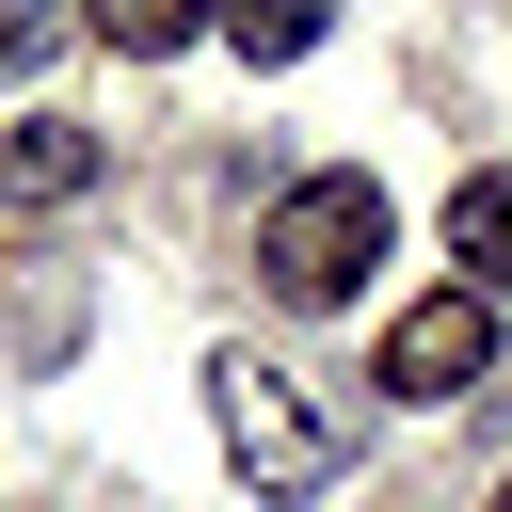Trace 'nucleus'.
Listing matches in <instances>:
<instances>
[{"mask_svg":"<svg viewBox=\"0 0 512 512\" xmlns=\"http://www.w3.org/2000/svg\"><path fill=\"white\" fill-rule=\"evenodd\" d=\"M448 256H464V288H480V304L512 288V160H480V176L448 192Z\"/></svg>","mask_w":512,"mask_h":512,"instance_id":"nucleus-5","label":"nucleus"},{"mask_svg":"<svg viewBox=\"0 0 512 512\" xmlns=\"http://www.w3.org/2000/svg\"><path fill=\"white\" fill-rule=\"evenodd\" d=\"M480 368H496V304H480V288H416V304L384 320V368H368V384H384V400H464Z\"/></svg>","mask_w":512,"mask_h":512,"instance_id":"nucleus-3","label":"nucleus"},{"mask_svg":"<svg viewBox=\"0 0 512 512\" xmlns=\"http://www.w3.org/2000/svg\"><path fill=\"white\" fill-rule=\"evenodd\" d=\"M384 256H400V192L352 176V160H336V176H288V192L256 208V288H272L288 320H336Z\"/></svg>","mask_w":512,"mask_h":512,"instance_id":"nucleus-1","label":"nucleus"},{"mask_svg":"<svg viewBox=\"0 0 512 512\" xmlns=\"http://www.w3.org/2000/svg\"><path fill=\"white\" fill-rule=\"evenodd\" d=\"M208 432H224V464H240L256 496H320V480L352 464V400H336L320 368H288V352H224V368H208Z\"/></svg>","mask_w":512,"mask_h":512,"instance_id":"nucleus-2","label":"nucleus"},{"mask_svg":"<svg viewBox=\"0 0 512 512\" xmlns=\"http://www.w3.org/2000/svg\"><path fill=\"white\" fill-rule=\"evenodd\" d=\"M80 32H96V48H128V64H160V48L224 32V0H80Z\"/></svg>","mask_w":512,"mask_h":512,"instance_id":"nucleus-6","label":"nucleus"},{"mask_svg":"<svg viewBox=\"0 0 512 512\" xmlns=\"http://www.w3.org/2000/svg\"><path fill=\"white\" fill-rule=\"evenodd\" d=\"M112 176V144L80 128V112H16L0 128V208H64V192H96Z\"/></svg>","mask_w":512,"mask_h":512,"instance_id":"nucleus-4","label":"nucleus"},{"mask_svg":"<svg viewBox=\"0 0 512 512\" xmlns=\"http://www.w3.org/2000/svg\"><path fill=\"white\" fill-rule=\"evenodd\" d=\"M496 512H512V480H496Z\"/></svg>","mask_w":512,"mask_h":512,"instance_id":"nucleus-9","label":"nucleus"},{"mask_svg":"<svg viewBox=\"0 0 512 512\" xmlns=\"http://www.w3.org/2000/svg\"><path fill=\"white\" fill-rule=\"evenodd\" d=\"M320 32H336V0H224V48L240 64H304Z\"/></svg>","mask_w":512,"mask_h":512,"instance_id":"nucleus-7","label":"nucleus"},{"mask_svg":"<svg viewBox=\"0 0 512 512\" xmlns=\"http://www.w3.org/2000/svg\"><path fill=\"white\" fill-rule=\"evenodd\" d=\"M48 48H64V0H0V80H32Z\"/></svg>","mask_w":512,"mask_h":512,"instance_id":"nucleus-8","label":"nucleus"}]
</instances>
